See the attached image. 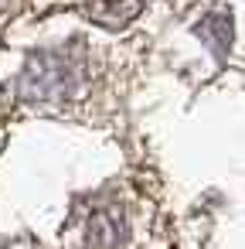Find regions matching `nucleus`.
I'll return each instance as SVG.
<instances>
[{"instance_id": "obj_1", "label": "nucleus", "mask_w": 245, "mask_h": 249, "mask_svg": "<svg viewBox=\"0 0 245 249\" xmlns=\"http://www.w3.org/2000/svg\"><path fill=\"white\" fill-rule=\"evenodd\" d=\"M140 4H143V0H92L89 11H92L96 21L106 14V28H116V24L130 21V18L140 11Z\"/></svg>"}]
</instances>
